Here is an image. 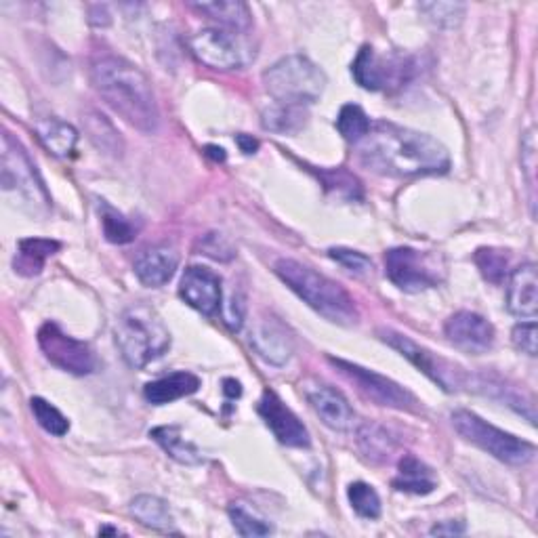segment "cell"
Returning <instances> with one entry per match:
<instances>
[{"label": "cell", "instance_id": "obj_1", "mask_svg": "<svg viewBox=\"0 0 538 538\" xmlns=\"http://www.w3.org/2000/svg\"><path fill=\"white\" fill-rule=\"evenodd\" d=\"M356 146L360 162L379 175L425 177L450 169V154L436 137L391 122L372 124Z\"/></svg>", "mask_w": 538, "mask_h": 538}, {"label": "cell", "instance_id": "obj_2", "mask_svg": "<svg viewBox=\"0 0 538 538\" xmlns=\"http://www.w3.org/2000/svg\"><path fill=\"white\" fill-rule=\"evenodd\" d=\"M99 97L133 129L156 133L160 110L148 76L120 57H101L91 68Z\"/></svg>", "mask_w": 538, "mask_h": 538}, {"label": "cell", "instance_id": "obj_3", "mask_svg": "<svg viewBox=\"0 0 538 538\" xmlns=\"http://www.w3.org/2000/svg\"><path fill=\"white\" fill-rule=\"evenodd\" d=\"M274 272L299 299H303L314 312H318L328 322L341 326L358 324L360 312L354 297L335 280L318 274L316 269L295 259H280L274 265Z\"/></svg>", "mask_w": 538, "mask_h": 538}, {"label": "cell", "instance_id": "obj_4", "mask_svg": "<svg viewBox=\"0 0 538 538\" xmlns=\"http://www.w3.org/2000/svg\"><path fill=\"white\" fill-rule=\"evenodd\" d=\"M116 345L129 366L146 368L171 347L167 324L148 305L124 309L116 324Z\"/></svg>", "mask_w": 538, "mask_h": 538}, {"label": "cell", "instance_id": "obj_5", "mask_svg": "<svg viewBox=\"0 0 538 538\" xmlns=\"http://www.w3.org/2000/svg\"><path fill=\"white\" fill-rule=\"evenodd\" d=\"M263 85L278 103L305 108L322 97L326 74L309 57L288 55L265 70Z\"/></svg>", "mask_w": 538, "mask_h": 538}, {"label": "cell", "instance_id": "obj_6", "mask_svg": "<svg viewBox=\"0 0 538 538\" xmlns=\"http://www.w3.org/2000/svg\"><path fill=\"white\" fill-rule=\"evenodd\" d=\"M3 192L5 196H15L22 200L24 206L32 213H45L51 206V196L40 179L32 158L26 148L11 133L3 135Z\"/></svg>", "mask_w": 538, "mask_h": 538}, {"label": "cell", "instance_id": "obj_7", "mask_svg": "<svg viewBox=\"0 0 538 538\" xmlns=\"http://www.w3.org/2000/svg\"><path fill=\"white\" fill-rule=\"evenodd\" d=\"M452 427L463 440L482 448L507 465H526L534 459L536 446L511 436V433L490 425L469 410L452 412Z\"/></svg>", "mask_w": 538, "mask_h": 538}, {"label": "cell", "instance_id": "obj_8", "mask_svg": "<svg viewBox=\"0 0 538 538\" xmlns=\"http://www.w3.org/2000/svg\"><path fill=\"white\" fill-rule=\"evenodd\" d=\"M328 362L337 368L339 375L347 379L354 385L364 398L370 402H375L385 408H396V410H417L419 400L412 396V393L402 387L400 383L391 381L375 370H368L360 364L347 362L341 358H328Z\"/></svg>", "mask_w": 538, "mask_h": 538}, {"label": "cell", "instance_id": "obj_9", "mask_svg": "<svg viewBox=\"0 0 538 538\" xmlns=\"http://www.w3.org/2000/svg\"><path fill=\"white\" fill-rule=\"evenodd\" d=\"M385 274L404 293L427 291L442 280L438 259L410 246H398L385 253Z\"/></svg>", "mask_w": 538, "mask_h": 538}, {"label": "cell", "instance_id": "obj_10", "mask_svg": "<svg viewBox=\"0 0 538 538\" xmlns=\"http://www.w3.org/2000/svg\"><path fill=\"white\" fill-rule=\"evenodd\" d=\"M38 345L51 364L70 375L85 377L97 368L95 351L85 341L66 335L55 322H47L38 330Z\"/></svg>", "mask_w": 538, "mask_h": 538}, {"label": "cell", "instance_id": "obj_11", "mask_svg": "<svg viewBox=\"0 0 538 538\" xmlns=\"http://www.w3.org/2000/svg\"><path fill=\"white\" fill-rule=\"evenodd\" d=\"M412 64L406 55H379L372 47H362L351 74H354L360 87L368 91H385L400 87L410 78Z\"/></svg>", "mask_w": 538, "mask_h": 538}, {"label": "cell", "instance_id": "obj_12", "mask_svg": "<svg viewBox=\"0 0 538 538\" xmlns=\"http://www.w3.org/2000/svg\"><path fill=\"white\" fill-rule=\"evenodd\" d=\"M379 335L389 347L400 351L408 362L415 364L423 375H427L433 383H438L442 389L454 391L461 385V372L457 370V366H450L446 360L431 354L429 349L421 347L406 335L396 333V330H379Z\"/></svg>", "mask_w": 538, "mask_h": 538}, {"label": "cell", "instance_id": "obj_13", "mask_svg": "<svg viewBox=\"0 0 538 538\" xmlns=\"http://www.w3.org/2000/svg\"><path fill=\"white\" fill-rule=\"evenodd\" d=\"M190 49L198 61L213 70H236L246 64L244 47L236 34L227 30L206 28L196 32L190 38Z\"/></svg>", "mask_w": 538, "mask_h": 538}, {"label": "cell", "instance_id": "obj_14", "mask_svg": "<svg viewBox=\"0 0 538 538\" xmlns=\"http://www.w3.org/2000/svg\"><path fill=\"white\" fill-rule=\"evenodd\" d=\"M257 410L263 423L274 433L280 444L291 448H307L312 444L307 427L301 423L295 412L278 398V393L263 391Z\"/></svg>", "mask_w": 538, "mask_h": 538}, {"label": "cell", "instance_id": "obj_15", "mask_svg": "<svg viewBox=\"0 0 538 538\" xmlns=\"http://www.w3.org/2000/svg\"><path fill=\"white\" fill-rule=\"evenodd\" d=\"M444 333L448 341L471 356H482L494 345V326L480 314L457 312L446 320Z\"/></svg>", "mask_w": 538, "mask_h": 538}, {"label": "cell", "instance_id": "obj_16", "mask_svg": "<svg viewBox=\"0 0 538 538\" xmlns=\"http://www.w3.org/2000/svg\"><path fill=\"white\" fill-rule=\"evenodd\" d=\"M305 400L320 417V421L335 431H351L356 427V412L345 396L326 383L309 381L303 385Z\"/></svg>", "mask_w": 538, "mask_h": 538}, {"label": "cell", "instance_id": "obj_17", "mask_svg": "<svg viewBox=\"0 0 538 538\" xmlns=\"http://www.w3.org/2000/svg\"><path fill=\"white\" fill-rule=\"evenodd\" d=\"M179 295L185 303L194 307L196 312L204 316H213L219 312L223 299L221 278L209 267L192 265L185 269V274L181 276Z\"/></svg>", "mask_w": 538, "mask_h": 538}, {"label": "cell", "instance_id": "obj_18", "mask_svg": "<svg viewBox=\"0 0 538 538\" xmlns=\"http://www.w3.org/2000/svg\"><path fill=\"white\" fill-rule=\"evenodd\" d=\"M251 345L265 362L276 366L286 364L295 351L291 330L274 316H263L255 322L251 330Z\"/></svg>", "mask_w": 538, "mask_h": 538}, {"label": "cell", "instance_id": "obj_19", "mask_svg": "<svg viewBox=\"0 0 538 538\" xmlns=\"http://www.w3.org/2000/svg\"><path fill=\"white\" fill-rule=\"evenodd\" d=\"M507 309L517 318L534 320L538 312V276L536 265L524 263L517 269L507 284Z\"/></svg>", "mask_w": 538, "mask_h": 538}, {"label": "cell", "instance_id": "obj_20", "mask_svg": "<svg viewBox=\"0 0 538 538\" xmlns=\"http://www.w3.org/2000/svg\"><path fill=\"white\" fill-rule=\"evenodd\" d=\"M179 265V257L169 246H154L150 251L141 253L135 261V276L143 286L160 288L167 284Z\"/></svg>", "mask_w": 538, "mask_h": 538}, {"label": "cell", "instance_id": "obj_21", "mask_svg": "<svg viewBox=\"0 0 538 538\" xmlns=\"http://www.w3.org/2000/svg\"><path fill=\"white\" fill-rule=\"evenodd\" d=\"M200 389V379L194 375V372H173V375H167L162 379H156L143 387V398H146L154 406H164L171 404L175 400H181L185 396H192Z\"/></svg>", "mask_w": 538, "mask_h": 538}, {"label": "cell", "instance_id": "obj_22", "mask_svg": "<svg viewBox=\"0 0 538 538\" xmlns=\"http://www.w3.org/2000/svg\"><path fill=\"white\" fill-rule=\"evenodd\" d=\"M61 248L57 240L49 238H26L19 240L17 255L13 259V267L17 274L22 276H38L43 272L45 261L53 257Z\"/></svg>", "mask_w": 538, "mask_h": 538}, {"label": "cell", "instance_id": "obj_23", "mask_svg": "<svg viewBox=\"0 0 538 538\" xmlns=\"http://www.w3.org/2000/svg\"><path fill=\"white\" fill-rule=\"evenodd\" d=\"M150 438L169 454V457L181 465H200L202 452L194 442L183 436L181 427L175 425H162L150 431Z\"/></svg>", "mask_w": 538, "mask_h": 538}, {"label": "cell", "instance_id": "obj_24", "mask_svg": "<svg viewBox=\"0 0 538 538\" xmlns=\"http://www.w3.org/2000/svg\"><path fill=\"white\" fill-rule=\"evenodd\" d=\"M192 9L198 13L211 17L213 22L227 30H248L253 24V15L248 5L240 3V0H217V3H194Z\"/></svg>", "mask_w": 538, "mask_h": 538}, {"label": "cell", "instance_id": "obj_25", "mask_svg": "<svg viewBox=\"0 0 538 538\" xmlns=\"http://www.w3.org/2000/svg\"><path fill=\"white\" fill-rule=\"evenodd\" d=\"M36 135L40 141H43V146L59 158L70 156L78 143L76 129L72 127V124L59 120V118L40 120L36 124Z\"/></svg>", "mask_w": 538, "mask_h": 538}, {"label": "cell", "instance_id": "obj_26", "mask_svg": "<svg viewBox=\"0 0 538 538\" xmlns=\"http://www.w3.org/2000/svg\"><path fill=\"white\" fill-rule=\"evenodd\" d=\"M393 488L410 494H429L436 488V478L425 463L412 454H406L400 461V475L393 480Z\"/></svg>", "mask_w": 538, "mask_h": 538}, {"label": "cell", "instance_id": "obj_27", "mask_svg": "<svg viewBox=\"0 0 538 538\" xmlns=\"http://www.w3.org/2000/svg\"><path fill=\"white\" fill-rule=\"evenodd\" d=\"M131 513L135 515L137 522H141L143 526H148L152 530L171 532L175 524L169 505L152 494H141L137 496V499H133Z\"/></svg>", "mask_w": 538, "mask_h": 538}, {"label": "cell", "instance_id": "obj_28", "mask_svg": "<svg viewBox=\"0 0 538 538\" xmlns=\"http://www.w3.org/2000/svg\"><path fill=\"white\" fill-rule=\"evenodd\" d=\"M82 124H85V131L97 150H101L103 154H110V156L122 154V150H124L122 137L106 116L99 114V112H89L85 118H82Z\"/></svg>", "mask_w": 538, "mask_h": 538}, {"label": "cell", "instance_id": "obj_29", "mask_svg": "<svg viewBox=\"0 0 538 538\" xmlns=\"http://www.w3.org/2000/svg\"><path fill=\"white\" fill-rule=\"evenodd\" d=\"M307 112L303 106H286L276 103L274 108L263 112V127L274 133H297L305 127Z\"/></svg>", "mask_w": 538, "mask_h": 538}, {"label": "cell", "instance_id": "obj_30", "mask_svg": "<svg viewBox=\"0 0 538 538\" xmlns=\"http://www.w3.org/2000/svg\"><path fill=\"white\" fill-rule=\"evenodd\" d=\"M101 225L103 236H106V240L112 244H129L137 236V227L103 200H101Z\"/></svg>", "mask_w": 538, "mask_h": 538}, {"label": "cell", "instance_id": "obj_31", "mask_svg": "<svg viewBox=\"0 0 538 538\" xmlns=\"http://www.w3.org/2000/svg\"><path fill=\"white\" fill-rule=\"evenodd\" d=\"M370 118L366 116V112L360 106H354V103H347V106L341 108L339 118H337V129L343 135V139L358 143L360 139H364L370 131Z\"/></svg>", "mask_w": 538, "mask_h": 538}, {"label": "cell", "instance_id": "obj_32", "mask_svg": "<svg viewBox=\"0 0 538 538\" xmlns=\"http://www.w3.org/2000/svg\"><path fill=\"white\" fill-rule=\"evenodd\" d=\"M347 499L351 503V509L360 517H366V520H377L381 515V499L370 484L354 482L347 488Z\"/></svg>", "mask_w": 538, "mask_h": 538}, {"label": "cell", "instance_id": "obj_33", "mask_svg": "<svg viewBox=\"0 0 538 538\" xmlns=\"http://www.w3.org/2000/svg\"><path fill=\"white\" fill-rule=\"evenodd\" d=\"M30 408L34 412V419L38 421V425L43 427L47 433H51V436L61 438V436H66V433L70 431V421L64 415H61L59 408H55L47 400L32 398Z\"/></svg>", "mask_w": 538, "mask_h": 538}, {"label": "cell", "instance_id": "obj_34", "mask_svg": "<svg viewBox=\"0 0 538 538\" xmlns=\"http://www.w3.org/2000/svg\"><path fill=\"white\" fill-rule=\"evenodd\" d=\"M419 9L431 24L440 28L459 26L465 15V5L461 3H421Z\"/></svg>", "mask_w": 538, "mask_h": 538}, {"label": "cell", "instance_id": "obj_35", "mask_svg": "<svg viewBox=\"0 0 538 538\" xmlns=\"http://www.w3.org/2000/svg\"><path fill=\"white\" fill-rule=\"evenodd\" d=\"M227 515H230V520L240 536H267L274 532V528L265 520H261V517H257L255 513L244 509L242 505H232L230 509H227Z\"/></svg>", "mask_w": 538, "mask_h": 538}, {"label": "cell", "instance_id": "obj_36", "mask_svg": "<svg viewBox=\"0 0 538 538\" xmlns=\"http://www.w3.org/2000/svg\"><path fill=\"white\" fill-rule=\"evenodd\" d=\"M475 263H478L482 276L496 284L505 278L509 257L505 251H499V248H480V251L475 253Z\"/></svg>", "mask_w": 538, "mask_h": 538}, {"label": "cell", "instance_id": "obj_37", "mask_svg": "<svg viewBox=\"0 0 538 538\" xmlns=\"http://www.w3.org/2000/svg\"><path fill=\"white\" fill-rule=\"evenodd\" d=\"M328 255L330 259H335L345 269H349L351 274H356V276L372 274V261L358 251H351V248H330Z\"/></svg>", "mask_w": 538, "mask_h": 538}, {"label": "cell", "instance_id": "obj_38", "mask_svg": "<svg viewBox=\"0 0 538 538\" xmlns=\"http://www.w3.org/2000/svg\"><path fill=\"white\" fill-rule=\"evenodd\" d=\"M322 181L326 183L328 190H337L339 196H343V194L349 198L360 196V181L343 169L322 173Z\"/></svg>", "mask_w": 538, "mask_h": 538}, {"label": "cell", "instance_id": "obj_39", "mask_svg": "<svg viewBox=\"0 0 538 538\" xmlns=\"http://www.w3.org/2000/svg\"><path fill=\"white\" fill-rule=\"evenodd\" d=\"M513 345L524 351V354H528L530 358L536 356V322L530 320V322H522V324H517L513 328Z\"/></svg>", "mask_w": 538, "mask_h": 538}, {"label": "cell", "instance_id": "obj_40", "mask_svg": "<svg viewBox=\"0 0 538 538\" xmlns=\"http://www.w3.org/2000/svg\"><path fill=\"white\" fill-rule=\"evenodd\" d=\"M202 251H204V255H209L213 259H221V261H227V259L234 257V251L230 248V244H227L223 238H219L217 234H211V236L204 238Z\"/></svg>", "mask_w": 538, "mask_h": 538}, {"label": "cell", "instance_id": "obj_41", "mask_svg": "<svg viewBox=\"0 0 538 538\" xmlns=\"http://www.w3.org/2000/svg\"><path fill=\"white\" fill-rule=\"evenodd\" d=\"M522 167L526 169L528 173V183H530V190L534 192V167H536V146H534V133L530 131L526 135V141L522 143Z\"/></svg>", "mask_w": 538, "mask_h": 538}, {"label": "cell", "instance_id": "obj_42", "mask_svg": "<svg viewBox=\"0 0 538 538\" xmlns=\"http://www.w3.org/2000/svg\"><path fill=\"white\" fill-rule=\"evenodd\" d=\"M465 532V524L463 522H444L431 528L433 536H454V534H463Z\"/></svg>", "mask_w": 538, "mask_h": 538}, {"label": "cell", "instance_id": "obj_43", "mask_svg": "<svg viewBox=\"0 0 538 538\" xmlns=\"http://www.w3.org/2000/svg\"><path fill=\"white\" fill-rule=\"evenodd\" d=\"M236 141H238V146H240V150L244 154H255L257 148H259V141L253 139V137H248V135H238Z\"/></svg>", "mask_w": 538, "mask_h": 538}, {"label": "cell", "instance_id": "obj_44", "mask_svg": "<svg viewBox=\"0 0 538 538\" xmlns=\"http://www.w3.org/2000/svg\"><path fill=\"white\" fill-rule=\"evenodd\" d=\"M225 393H227V396H240V393H242V389H240V383L238 381H232V379H227L225 381Z\"/></svg>", "mask_w": 538, "mask_h": 538}, {"label": "cell", "instance_id": "obj_45", "mask_svg": "<svg viewBox=\"0 0 538 538\" xmlns=\"http://www.w3.org/2000/svg\"><path fill=\"white\" fill-rule=\"evenodd\" d=\"M206 154H209V156H213L215 160H225V150L223 148H217V146H209V148H206Z\"/></svg>", "mask_w": 538, "mask_h": 538}, {"label": "cell", "instance_id": "obj_46", "mask_svg": "<svg viewBox=\"0 0 538 538\" xmlns=\"http://www.w3.org/2000/svg\"><path fill=\"white\" fill-rule=\"evenodd\" d=\"M99 534H118V530H114V528H101Z\"/></svg>", "mask_w": 538, "mask_h": 538}]
</instances>
